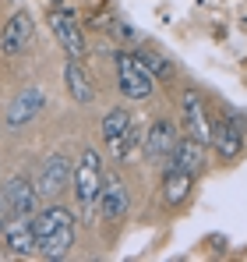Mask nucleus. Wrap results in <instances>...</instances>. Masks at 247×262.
I'll return each mask as SVG.
<instances>
[{"instance_id":"15","label":"nucleus","mask_w":247,"mask_h":262,"mask_svg":"<svg viewBox=\"0 0 247 262\" xmlns=\"http://www.w3.org/2000/svg\"><path fill=\"white\" fill-rule=\"evenodd\" d=\"M194 188V174H184V170H169L166 167V177H163V199L169 206H180Z\"/></svg>"},{"instance_id":"7","label":"nucleus","mask_w":247,"mask_h":262,"mask_svg":"<svg viewBox=\"0 0 247 262\" xmlns=\"http://www.w3.org/2000/svg\"><path fill=\"white\" fill-rule=\"evenodd\" d=\"M4 245L11 248V255L32 259L36 255V223H32V216H7V223H4Z\"/></svg>"},{"instance_id":"4","label":"nucleus","mask_w":247,"mask_h":262,"mask_svg":"<svg viewBox=\"0 0 247 262\" xmlns=\"http://www.w3.org/2000/svg\"><path fill=\"white\" fill-rule=\"evenodd\" d=\"M180 117H184V131L198 142H212V124H208V106L198 89H184L180 92Z\"/></svg>"},{"instance_id":"19","label":"nucleus","mask_w":247,"mask_h":262,"mask_svg":"<svg viewBox=\"0 0 247 262\" xmlns=\"http://www.w3.org/2000/svg\"><path fill=\"white\" fill-rule=\"evenodd\" d=\"M50 4H53V7H57V4H64V0H50Z\"/></svg>"},{"instance_id":"9","label":"nucleus","mask_w":247,"mask_h":262,"mask_svg":"<svg viewBox=\"0 0 247 262\" xmlns=\"http://www.w3.org/2000/svg\"><path fill=\"white\" fill-rule=\"evenodd\" d=\"M71 177H75V167H71V160H67V156H50V160L42 163L39 184H36V188H39L42 199H57L60 191H67Z\"/></svg>"},{"instance_id":"2","label":"nucleus","mask_w":247,"mask_h":262,"mask_svg":"<svg viewBox=\"0 0 247 262\" xmlns=\"http://www.w3.org/2000/svg\"><path fill=\"white\" fill-rule=\"evenodd\" d=\"M117 85L127 99H149L152 96V75L138 64L134 53H117Z\"/></svg>"},{"instance_id":"13","label":"nucleus","mask_w":247,"mask_h":262,"mask_svg":"<svg viewBox=\"0 0 247 262\" xmlns=\"http://www.w3.org/2000/svg\"><path fill=\"white\" fill-rule=\"evenodd\" d=\"M177 128L169 124V121H156L152 128L141 135V145H145V156L152 160V163H166V156L173 152V145H177Z\"/></svg>"},{"instance_id":"5","label":"nucleus","mask_w":247,"mask_h":262,"mask_svg":"<svg viewBox=\"0 0 247 262\" xmlns=\"http://www.w3.org/2000/svg\"><path fill=\"white\" fill-rule=\"evenodd\" d=\"M50 29H53L57 43L64 46V53H67V57L82 60V57H85V36H82V29H78V21H75V14H71V11L57 7V11L50 14Z\"/></svg>"},{"instance_id":"10","label":"nucleus","mask_w":247,"mask_h":262,"mask_svg":"<svg viewBox=\"0 0 247 262\" xmlns=\"http://www.w3.org/2000/svg\"><path fill=\"white\" fill-rule=\"evenodd\" d=\"M32 39V14L29 11H14L0 32V53L4 57H18Z\"/></svg>"},{"instance_id":"11","label":"nucleus","mask_w":247,"mask_h":262,"mask_svg":"<svg viewBox=\"0 0 247 262\" xmlns=\"http://www.w3.org/2000/svg\"><path fill=\"white\" fill-rule=\"evenodd\" d=\"M42 106H46V92H42V89H25V92L7 106V128L11 131L29 128V124L39 117Z\"/></svg>"},{"instance_id":"6","label":"nucleus","mask_w":247,"mask_h":262,"mask_svg":"<svg viewBox=\"0 0 247 262\" xmlns=\"http://www.w3.org/2000/svg\"><path fill=\"white\" fill-rule=\"evenodd\" d=\"M95 209H99V216L106 220V223H120V220L127 216V209H131L127 184L117 181V177L103 181V191H99V199H95Z\"/></svg>"},{"instance_id":"8","label":"nucleus","mask_w":247,"mask_h":262,"mask_svg":"<svg viewBox=\"0 0 247 262\" xmlns=\"http://www.w3.org/2000/svg\"><path fill=\"white\" fill-rule=\"evenodd\" d=\"M212 145H215L219 160H237V156L244 152V124H240V117L226 114V117L212 128Z\"/></svg>"},{"instance_id":"12","label":"nucleus","mask_w":247,"mask_h":262,"mask_svg":"<svg viewBox=\"0 0 247 262\" xmlns=\"http://www.w3.org/2000/svg\"><path fill=\"white\" fill-rule=\"evenodd\" d=\"M166 167L169 170H184V174H198L202 167H205V142H198V138H177V145H173V152L166 156Z\"/></svg>"},{"instance_id":"14","label":"nucleus","mask_w":247,"mask_h":262,"mask_svg":"<svg viewBox=\"0 0 247 262\" xmlns=\"http://www.w3.org/2000/svg\"><path fill=\"white\" fill-rule=\"evenodd\" d=\"M64 85H67V92H71V99L82 103V106L92 103V96H95L88 71L82 68V60H75V57H67V64H64Z\"/></svg>"},{"instance_id":"16","label":"nucleus","mask_w":247,"mask_h":262,"mask_svg":"<svg viewBox=\"0 0 247 262\" xmlns=\"http://www.w3.org/2000/svg\"><path fill=\"white\" fill-rule=\"evenodd\" d=\"M134 57H138V64H141L152 78H163V82H166V78H173V64L166 60L159 50H138Z\"/></svg>"},{"instance_id":"1","label":"nucleus","mask_w":247,"mask_h":262,"mask_svg":"<svg viewBox=\"0 0 247 262\" xmlns=\"http://www.w3.org/2000/svg\"><path fill=\"white\" fill-rule=\"evenodd\" d=\"M71 184H75V195H78L82 213L92 216V213H95V199H99V191H103V156H99L95 149H85L82 152Z\"/></svg>"},{"instance_id":"18","label":"nucleus","mask_w":247,"mask_h":262,"mask_svg":"<svg viewBox=\"0 0 247 262\" xmlns=\"http://www.w3.org/2000/svg\"><path fill=\"white\" fill-rule=\"evenodd\" d=\"M138 142H141V131H138L134 124H131V128L124 131V135H117V138H110L106 145H110V152H113V160H127V156H131V149H134Z\"/></svg>"},{"instance_id":"17","label":"nucleus","mask_w":247,"mask_h":262,"mask_svg":"<svg viewBox=\"0 0 247 262\" xmlns=\"http://www.w3.org/2000/svg\"><path fill=\"white\" fill-rule=\"evenodd\" d=\"M134 121H131V110L127 106H113L106 117H103V138L110 142V138H117V135H124V131L131 128Z\"/></svg>"},{"instance_id":"3","label":"nucleus","mask_w":247,"mask_h":262,"mask_svg":"<svg viewBox=\"0 0 247 262\" xmlns=\"http://www.w3.org/2000/svg\"><path fill=\"white\" fill-rule=\"evenodd\" d=\"M39 199H42L39 188L25 174L11 177L4 184V209H7V216H36L39 213Z\"/></svg>"}]
</instances>
